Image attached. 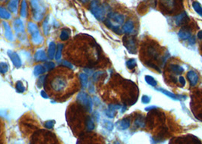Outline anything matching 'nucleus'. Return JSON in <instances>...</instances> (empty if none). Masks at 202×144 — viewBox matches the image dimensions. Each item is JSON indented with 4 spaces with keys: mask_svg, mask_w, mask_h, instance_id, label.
<instances>
[{
    "mask_svg": "<svg viewBox=\"0 0 202 144\" xmlns=\"http://www.w3.org/2000/svg\"><path fill=\"white\" fill-rule=\"evenodd\" d=\"M56 51V46L54 42H51L49 44L48 47V57L50 59H53L55 58Z\"/></svg>",
    "mask_w": 202,
    "mask_h": 144,
    "instance_id": "16",
    "label": "nucleus"
},
{
    "mask_svg": "<svg viewBox=\"0 0 202 144\" xmlns=\"http://www.w3.org/2000/svg\"><path fill=\"white\" fill-rule=\"evenodd\" d=\"M79 1L82 2V3L85 4V3H88V2H89V1H91V0H79Z\"/></svg>",
    "mask_w": 202,
    "mask_h": 144,
    "instance_id": "52",
    "label": "nucleus"
},
{
    "mask_svg": "<svg viewBox=\"0 0 202 144\" xmlns=\"http://www.w3.org/2000/svg\"><path fill=\"white\" fill-rule=\"evenodd\" d=\"M116 110L111 109V108H108L107 109L105 110L106 115H107L108 117H110V118H113V117H115V115H116Z\"/></svg>",
    "mask_w": 202,
    "mask_h": 144,
    "instance_id": "36",
    "label": "nucleus"
},
{
    "mask_svg": "<svg viewBox=\"0 0 202 144\" xmlns=\"http://www.w3.org/2000/svg\"><path fill=\"white\" fill-rule=\"evenodd\" d=\"M34 59L36 61H46L47 60V55L46 54L45 51L38 50L34 55Z\"/></svg>",
    "mask_w": 202,
    "mask_h": 144,
    "instance_id": "15",
    "label": "nucleus"
},
{
    "mask_svg": "<svg viewBox=\"0 0 202 144\" xmlns=\"http://www.w3.org/2000/svg\"><path fill=\"white\" fill-rule=\"evenodd\" d=\"M94 117L97 121H99V120H100V114H98V112L95 111V112L94 113V117Z\"/></svg>",
    "mask_w": 202,
    "mask_h": 144,
    "instance_id": "48",
    "label": "nucleus"
},
{
    "mask_svg": "<svg viewBox=\"0 0 202 144\" xmlns=\"http://www.w3.org/2000/svg\"><path fill=\"white\" fill-rule=\"evenodd\" d=\"M44 67H46V70L50 71V70H53V69L55 68L56 64H55V63L53 62V61H47V62H46L45 64H44Z\"/></svg>",
    "mask_w": 202,
    "mask_h": 144,
    "instance_id": "37",
    "label": "nucleus"
},
{
    "mask_svg": "<svg viewBox=\"0 0 202 144\" xmlns=\"http://www.w3.org/2000/svg\"><path fill=\"white\" fill-rule=\"evenodd\" d=\"M62 64H63V67H68V68H69V69H72V67H73V65H72V63H70L69 61H66V60L63 61V63H62Z\"/></svg>",
    "mask_w": 202,
    "mask_h": 144,
    "instance_id": "42",
    "label": "nucleus"
},
{
    "mask_svg": "<svg viewBox=\"0 0 202 144\" xmlns=\"http://www.w3.org/2000/svg\"><path fill=\"white\" fill-rule=\"evenodd\" d=\"M141 102H142V103L144 104H148L149 102H150V97L149 95H142V97H141Z\"/></svg>",
    "mask_w": 202,
    "mask_h": 144,
    "instance_id": "41",
    "label": "nucleus"
},
{
    "mask_svg": "<svg viewBox=\"0 0 202 144\" xmlns=\"http://www.w3.org/2000/svg\"><path fill=\"white\" fill-rule=\"evenodd\" d=\"M108 7H106L104 4H101L99 0H92L90 5V10L93 15L98 20H105V14Z\"/></svg>",
    "mask_w": 202,
    "mask_h": 144,
    "instance_id": "3",
    "label": "nucleus"
},
{
    "mask_svg": "<svg viewBox=\"0 0 202 144\" xmlns=\"http://www.w3.org/2000/svg\"><path fill=\"white\" fill-rule=\"evenodd\" d=\"M134 22L132 20H129L128 21L124 23L123 27H122V31L125 33H131L134 30Z\"/></svg>",
    "mask_w": 202,
    "mask_h": 144,
    "instance_id": "12",
    "label": "nucleus"
},
{
    "mask_svg": "<svg viewBox=\"0 0 202 144\" xmlns=\"http://www.w3.org/2000/svg\"><path fill=\"white\" fill-rule=\"evenodd\" d=\"M102 126L105 129L108 130H112L114 127V124L111 122V121H108V120H104L102 122Z\"/></svg>",
    "mask_w": 202,
    "mask_h": 144,
    "instance_id": "31",
    "label": "nucleus"
},
{
    "mask_svg": "<svg viewBox=\"0 0 202 144\" xmlns=\"http://www.w3.org/2000/svg\"><path fill=\"white\" fill-rule=\"evenodd\" d=\"M103 74H104V72L103 71H97L96 72V73H94V75H93V80H94V81H97V80L103 75Z\"/></svg>",
    "mask_w": 202,
    "mask_h": 144,
    "instance_id": "40",
    "label": "nucleus"
},
{
    "mask_svg": "<svg viewBox=\"0 0 202 144\" xmlns=\"http://www.w3.org/2000/svg\"><path fill=\"white\" fill-rule=\"evenodd\" d=\"M79 79H80L81 83H82V86L83 88H86L88 86V75L85 73H81L79 74Z\"/></svg>",
    "mask_w": 202,
    "mask_h": 144,
    "instance_id": "23",
    "label": "nucleus"
},
{
    "mask_svg": "<svg viewBox=\"0 0 202 144\" xmlns=\"http://www.w3.org/2000/svg\"><path fill=\"white\" fill-rule=\"evenodd\" d=\"M179 81L182 86H185V78H184V77H182V76H180V77H179Z\"/></svg>",
    "mask_w": 202,
    "mask_h": 144,
    "instance_id": "45",
    "label": "nucleus"
},
{
    "mask_svg": "<svg viewBox=\"0 0 202 144\" xmlns=\"http://www.w3.org/2000/svg\"><path fill=\"white\" fill-rule=\"evenodd\" d=\"M8 70V65L5 62H0V74H5Z\"/></svg>",
    "mask_w": 202,
    "mask_h": 144,
    "instance_id": "32",
    "label": "nucleus"
},
{
    "mask_svg": "<svg viewBox=\"0 0 202 144\" xmlns=\"http://www.w3.org/2000/svg\"><path fill=\"white\" fill-rule=\"evenodd\" d=\"M8 55L10 58V59L11 60V61H12V63L14 65V67L18 68V67H20L21 66V64H22L21 59L20 56L18 55V54L16 53L15 52H13V51H11V50H8Z\"/></svg>",
    "mask_w": 202,
    "mask_h": 144,
    "instance_id": "8",
    "label": "nucleus"
},
{
    "mask_svg": "<svg viewBox=\"0 0 202 144\" xmlns=\"http://www.w3.org/2000/svg\"><path fill=\"white\" fill-rule=\"evenodd\" d=\"M108 18L116 25H122L125 21V16L118 13L110 12L108 14Z\"/></svg>",
    "mask_w": 202,
    "mask_h": 144,
    "instance_id": "6",
    "label": "nucleus"
},
{
    "mask_svg": "<svg viewBox=\"0 0 202 144\" xmlns=\"http://www.w3.org/2000/svg\"><path fill=\"white\" fill-rule=\"evenodd\" d=\"M156 90L159 91V92H162V93H163L164 95H167V96H169V98H171V99H173V100H179V99L178 98V96L175 95V94H174L173 92H169V91L166 90V89H163V88H161V87L156 88Z\"/></svg>",
    "mask_w": 202,
    "mask_h": 144,
    "instance_id": "17",
    "label": "nucleus"
},
{
    "mask_svg": "<svg viewBox=\"0 0 202 144\" xmlns=\"http://www.w3.org/2000/svg\"><path fill=\"white\" fill-rule=\"evenodd\" d=\"M192 7L195 12L202 17V5L198 2H194L192 3Z\"/></svg>",
    "mask_w": 202,
    "mask_h": 144,
    "instance_id": "29",
    "label": "nucleus"
},
{
    "mask_svg": "<svg viewBox=\"0 0 202 144\" xmlns=\"http://www.w3.org/2000/svg\"><path fill=\"white\" fill-rule=\"evenodd\" d=\"M154 108H157V106H155V105H151V106H148V107H146L144 109H145V111H150V110L152 109H154Z\"/></svg>",
    "mask_w": 202,
    "mask_h": 144,
    "instance_id": "49",
    "label": "nucleus"
},
{
    "mask_svg": "<svg viewBox=\"0 0 202 144\" xmlns=\"http://www.w3.org/2000/svg\"><path fill=\"white\" fill-rule=\"evenodd\" d=\"M46 76H41L39 78V80H37V86L39 88H40L41 86H43L44 85V83H45L46 80Z\"/></svg>",
    "mask_w": 202,
    "mask_h": 144,
    "instance_id": "39",
    "label": "nucleus"
},
{
    "mask_svg": "<svg viewBox=\"0 0 202 144\" xmlns=\"http://www.w3.org/2000/svg\"><path fill=\"white\" fill-rule=\"evenodd\" d=\"M89 91L91 92H94V87L93 85H91V86H89Z\"/></svg>",
    "mask_w": 202,
    "mask_h": 144,
    "instance_id": "51",
    "label": "nucleus"
},
{
    "mask_svg": "<svg viewBox=\"0 0 202 144\" xmlns=\"http://www.w3.org/2000/svg\"><path fill=\"white\" fill-rule=\"evenodd\" d=\"M86 127L88 131H91L95 128V124H94V120L92 117H88L86 120Z\"/></svg>",
    "mask_w": 202,
    "mask_h": 144,
    "instance_id": "25",
    "label": "nucleus"
},
{
    "mask_svg": "<svg viewBox=\"0 0 202 144\" xmlns=\"http://www.w3.org/2000/svg\"><path fill=\"white\" fill-rule=\"evenodd\" d=\"M7 1H8V0H5V2H7Z\"/></svg>",
    "mask_w": 202,
    "mask_h": 144,
    "instance_id": "54",
    "label": "nucleus"
},
{
    "mask_svg": "<svg viewBox=\"0 0 202 144\" xmlns=\"http://www.w3.org/2000/svg\"><path fill=\"white\" fill-rule=\"evenodd\" d=\"M188 42H189V44H191V45H194V44L195 43V37H194V36H191V37L188 39Z\"/></svg>",
    "mask_w": 202,
    "mask_h": 144,
    "instance_id": "47",
    "label": "nucleus"
},
{
    "mask_svg": "<svg viewBox=\"0 0 202 144\" xmlns=\"http://www.w3.org/2000/svg\"><path fill=\"white\" fill-rule=\"evenodd\" d=\"M40 95H41V96H42L43 98H44V99H48V98H49L48 94H47L46 92L44 90L41 91V92H40Z\"/></svg>",
    "mask_w": 202,
    "mask_h": 144,
    "instance_id": "46",
    "label": "nucleus"
},
{
    "mask_svg": "<svg viewBox=\"0 0 202 144\" xmlns=\"http://www.w3.org/2000/svg\"><path fill=\"white\" fill-rule=\"evenodd\" d=\"M77 100L79 103L83 105L85 108V109L88 110V111H92L93 109V102L91 97L85 92H80L77 96Z\"/></svg>",
    "mask_w": 202,
    "mask_h": 144,
    "instance_id": "5",
    "label": "nucleus"
},
{
    "mask_svg": "<svg viewBox=\"0 0 202 144\" xmlns=\"http://www.w3.org/2000/svg\"><path fill=\"white\" fill-rule=\"evenodd\" d=\"M55 124L56 121L54 120H50V121H46V123L44 124V127L46 129H53L54 125H55Z\"/></svg>",
    "mask_w": 202,
    "mask_h": 144,
    "instance_id": "38",
    "label": "nucleus"
},
{
    "mask_svg": "<svg viewBox=\"0 0 202 144\" xmlns=\"http://www.w3.org/2000/svg\"><path fill=\"white\" fill-rule=\"evenodd\" d=\"M124 42H125V47L127 48L128 51L130 53L135 54L136 52L135 41L133 38H127L126 36H125V38H124Z\"/></svg>",
    "mask_w": 202,
    "mask_h": 144,
    "instance_id": "7",
    "label": "nucleus"
},
{
    "mask_svg": "<svg viewBox=\"0 0 202 144\" xmlns=\"http://www.w3.org/2000/svg\"><path fill=\"white\" fill-rule=\"evenodd\" d=\"M178 36L180 39H184V40H186V39H188L191 36V33H190L189 30H186L185 29H182L179 31L178 33Z\"/></svg>",
    "mask_w": 202,
    "mask_h": 144,
    "instance_id": "20",
    "label": "nucleus"
},
{
    "mask_svg": "<svg viewBox=\"0 0 202 144\" xmlns=\"http://www.w3.org/2000/svg\"><path fill=\"white\" fill-rule=\"evenodd\" d=\"M43 33L46 36H47L50 31V26H49V16H46L44 19L43 23Z\"/></svg>",
    "mask_w": 202,
    "mask_h": 144,
    "instance_id": "28",
    "label": "nucleus"
},
{
    "mask_svg": "<svg viewBox=\"0 0 202 144\" xmlns=\"http://www.w3.org/2000/svg\"><path fill=\"white\" fill-rule=\"evenodd\" d=\"M20 14L22 17H27V0H22L21 3Z\"/></svg>",
    "mask_w": 202,
    "mask_h": 144,
    "instance_id": "18",
    "label": "nucleus"
},
{
    "mask_svg": "<svg viewBox=\"0 0 202 144\" xmlns=\"http://www.w3.org/2000/svg\"><path fill=\"white\" fill-rule=\"evenodd\" d=\"M170 69L175 74H180L184 71V68L178 64H171Z\"/></svg>",
    "mask_w": 202,
    "mask_h": 144,
    "instance_id": "24",
    "label": "nucleus"
},
{
    "mask_svg": "<svg viewBox=\"0 0 202 144\" xmlns=\"http://www.w3.org/2000/svg\"><path fill=\"white\" fill-rule=\"evenodd\" d=\"M73 73L67 69H58L55 72L53 71L46 77L45 83L43 86H48L46 87L54 95H61L68 92L70 89L72 83Z\"/></svg>",
    "mask_w": 202,
    "mask_h": 144,
    "instance_id": "1",
    "label": "nucleus"
},
{
    "mask_svg": "<svg viewBox=\"0 0 202 144\" xmlns=\"http://www.w3.org/2000/svg\"><path fill=\"white\" fill-rule=\"evenodd\" d=\"M108 108L116 111V110H119V108H122V106L120 105H118V104H110V105H108Z\"/></svg>",
    "mask_w": 202,
    "mask_h": 144,
    "instance_id": "43",
    "label": "nucleus"
},
{
    "mask_svg": "<svg viewBox=\"0 0 202 144\" xmlns=\"http://www.w3.org/2000/svg\"><path fill=\"white\" fill-rule=\"evenodd\" d=\"M20 0H9L8 4V9L10 12L17 13L18 8V3Z\"/></svg>",
    "mask_w": 202,
    "mask_h": 144,
    "instance_id": "13",
    "label": "nucleus"
},
{
    "mask_svg": "<svg viewBox=\"0 0 202 144\" xmlns=\"http://www.w3.org/2000/svg\"><path fill=\"white\" fill-rule=\"evenodd\" d=\"M197 38H198V39H202V30H200V31L197 33Z\"/></svg>",
    "mask_w": 202,
    "mask_h": 144,
    "instance_id": "50",
    "label": "nucleus"
},
{
    "mask_svg": "<svg viewBox=\"0 0 202 144\" xmlns=\"http://www.w3.org/2000/svg\"><path fill=\"white\" fill-rule=\"evenodd\" d=\"M30 3L34 20L36 21L42 20L46 11V8L43 2L41 0H30Z\"/></svg>",
    "mask_w": 202,
    "mask_h": 144,
    "instance_id": "2",
    "label": "nucleus"
},
{
    "mask_svg": "<svg viewBox=\"0 0 202 144\" xmlns=\"http://www.w3.org/2000/svg\"><path fill=\"white\" fill-rule=\"evenodd\" d=\"M27 30H28L29 33L31 35V40L34 44L35 45H40L43 42V38L40 35L38 29L37 25L34 22H28L27 23Z\"/></svg>",
    "mask_w": 202,
    "mask_h": 144,
    "instance_id": "4",
    "label": "nucleus"
},
{
    "mask_svg": "<svg viewBox=\"0 0 202 144\" xmlns=\"http://www.w3.org/2000/svg\"><path fill=\"white\" fill-rule=\"evenodd\" d=\"M164 1H165V5H166V6L169 7L174 6V4H175L174 0H164Z\"/></svg>",
    "mask_w": 202,
    "mask_h": 144,
    "instance_id": "44",
    "label": "nucleus"
},
{
    "mask_svg": "<svg viewBox=\"0 0 202 144\" xmlns=\"http://www.w3.org/2000/svg\"><path fill=\"white\" fill-rule=\"evenodd\" d=\"M16 90L18 92H24L25 91L24 86L21 80H18L16 83Z\"/></svg>",
    "mask_w": 202,
    "mask_h": 144,
    "instance_id": "35",
    "label": "nucleus"
},
{
    "mask_svg": "<svg viewBox=\"0 0 202 144\" xmlns=\"http://www.w3.org/2000/svg\"><path fill=\"white\" fill-rule=\"evenodd\" d=\"M63 45L62 43H59L57 45V49H56V53L55 55V58L56 60H59L61 58L62 56V52H63Z\"/></svg>",
    "mask_w": 202,
    "mask_h": 144,
    "instance_id": "30",
    "label": "nucleus"
},
{
    "mask_svg": "<svg viewBox=\"0 0 202 144\" xmlns=\"http://www.w3.org/2000/svg\"><path fill=\"white\" fill-rule=\"evenodd\" d=\"M187 77L191 86H195L198 82V75L194 70H189L187 74Z\"/></svg>",
    "mask_w": 202,
    "mask_h": 144,
    "instance_id": "11",
    "label": "nucleus"
},
{
    "mask_svg": "<svg viewBox=\"0 0 202 144\" xmlns=\"http://www.w3.org/2000/svg\"><path fill=\"white\" fill-rule=\"evenodd\" d=\"M135 126L137 127H144V121L143 117H138L135 121Z\"/></svg>",
    "mask_w": 202,
    "mask_h": 144,
    "instance_id": "33",
    "label": "nucleus"
},
{
    "mask_svg": "<svg viewBox=\"0 0 202 144\" xmlns=\"http://www.w3.org/2000/svg\"><path fill=\"white\" fill-rule=\"evenodd\" d=\"M185 17H187V14L185 12H182L179 15L175 16L174 17V21H175V23L176 25H180L181 23H183L184 20H185Z\"/></svg>",
    "mask_w": 202,
    "mask_h": 144,
    "instance_id": "22",
    "label": "nucleus"
},
{
    "mask_svg": "<svg viewBox=\"0 0 202 144\" xmlns=\"http://www.w3.org/2000/svg\"><path fill=\"white\" fill-rule=\"evenodd\" d=\"M126 108H126V107H125V106H124V107H122V111H121V112H124V111H125V109H126Z\"/></svg>",
    "mask_w": 202,
    "mask_h": 144,
    "instance_id": "53",
    "label": "nucleus"
},
{
    "mask_svg": "<svg viewBox=\"0 0 202 144\" xmlns=\"http://www.w3.org/2000/svg\"><path fill=\"white\" fill-rule=\"evenodd\" d=\"M137 64V61L135 58H131V59L128 60L127 61H126V65H127V67H129V69H133L134 67L136 66Z\"/></svg>",
    "mask_w": 202,
    "mask_h": 144,
    "instance_id": "34",
    "label": "nucleus"
},
{
    "mask_svg": "<svg viewBox=\"0 0 202 144\" xmlns=\"http://www.w3.org/2000/svg\"><path fill=\"white\" fill-rule=\"evenodd\" d=\"M13 26H14V30H15L17 34H23L24 33V27L23 22L19 18L15 19L13 23Z\"/></svg>",
    "mask_w": 202,
    "mask_h": 144,
    "instance_id": "9",
    "label": "nucleus"
},
{
    "mask_svg": "<svg viewBox=\"0 0 202 144\" xmlns=\"http://www.w3.org/2000/svg\"><path fill=\"white\" fill-rule=\"evenodd\" d=\"M116 125L119 130H126L130 126V119L128 118V117H125V118L122 119V120L118 121Z\"/></svg>",
    "mask_w": 202,
    "mask_h": 144,
    "instance_id": "10",
    "label": "nucleus"
},
{
    "mask_svg": "<svg viewBox=\"0 0 202 144\" xmlns=\"http://www.w3.org/2000/svg\"><path fill=\"white\" fill-rule=\"evenodd\" d=\"M2 24L4 26V28H5V36L6 37V39L9 41L13 40V34L12 32H11V29L10 27L9 24H8L7 22L3 21L2 22Z\"/></svg>",
    "mask_w": 202,
    "mask_h": 144,
    "instance_id": "14",
    "label": "nucleus"
},
{
    "mask_svg": "<svg viewBox=\"0 0 202 144\" xmlns=\"http://www.w3.org/2000/svg\"><path fill=\"white\" fill-rule=\"evenodd\" d=\"M11 14L8 10H7L5 7L0 6V18L8 20L11 18Z\"/></svg>",
    "mask_w": 202,
    "mask_h": 144,
    "instance_id": "19",
    "label": "nucleus"
},
{
    "mask_svg": "<svg viewBox=\"0 0 202 144\" xmlns=\"http://www.w3.org/2000/svg\"><path fill=\"white\" fill-rule=\"evenodd\" d=\"M144 79H145V81L147 84L150 85V86H156L157 85V81L153 77L150 75H146L144 77Z\"/></svg>",
    "mask_w": 202,
    "mask_h": 144,
    "instance_id": "27",
    "label": "nucleus"
},
{
    "mask_svg": "<svg viewBox=\"0 0 202 144\" xmlns=\"http://www.w3.org/2000/svg\"><path fill=\"white\" fill-rule=\"evenodd\" d=\"M0 1H3V0H0Z\"/></svg>",
    "mask_w": 202,
    "mask_h": 144,
    "instance_id": "55",
    "label": "nucleus"
},
{
    "mask_svg": "<svg viewBox=\"0 0 202 144\" xmlns=\"http://www.w3.org/2000/svg\"><path fill=\"white\" fill-rule=\"evenodd\" d=\"M69 36H70V30L68 29L64 28L62 30L61 34H60V39L63 41H66L69 39Z\"/></svg>",
    "mask_w": 202,
    "mask_h": 144,
    "instance_id": "26",
    "label": "nucleus"
},
{
    "mask_svg": "<svg viewBox=\"0 0 202 144\" xmlns=\"http://www.w3.org/2000/svg\"><path fill=\"white\" fill-rule=\"evenodd\" d=\"M46 71V69L44 67V65L42 64H37L34 67V74L35 76H39L40 74H44Z\"/></svg>",
    "mask_w": 202,
    "mask_h": 144,
    "instance_id": "21",
    "label": "nucleus"
}]
</instances>
